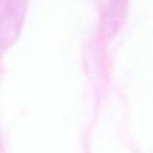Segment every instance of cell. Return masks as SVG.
<instances>
[{"label":"cell","instance_id":"6da1fadb","mask_svg":"<svg viewBox=\"0 0 153 153\" xmlns=\"http://www.w3.org/2000/svg\"><path fill=\"white\" fill-rule=\"evenodd\" d=\"M28 0H0V42L10 43L20 33Z\"/></svg>","mask_w":153,"mask_h":153},{"label":"cell","instance_id":"7a4b0ae2","mask_svg":"<svg viewBox=\"0 0 153 153\" xmlns=\"http://www.w3.org/2000/svg\"><path fill=\"white\" fill-rule=\"evenodd\" d=\"M130 0H108V25L113 34H116L126 19Z\"/></svg>","mask_w":153,"mask_h":153}]
</instances>
